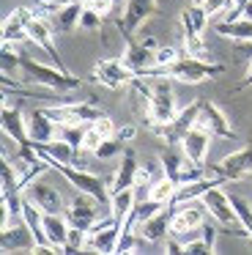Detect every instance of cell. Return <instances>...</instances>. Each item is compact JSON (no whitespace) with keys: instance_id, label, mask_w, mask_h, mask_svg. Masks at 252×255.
<instances>
[{"instance_id":"obj_1","label":"cell","mask_w":252,"mask_h":255,"mask_svg":"<svg viewBox=\"0 0 252 255\" xmlns=\"http://www.w3.org/2000/svg\"><path fill=\"white\" fill-rule=\"evenodd\" d=\"M225 74L222 63H214V61H200V58H192V55H181L173 66L167 69H159L153 66L145 77H173L175 83H186V85H200L206 80H214Z\"/></svg>"},{"instance_id":"obj_2","label":"cell","mask_w":252,"mask_h":255,"mask_svg":"<svg viewBox=\"0 0 252 255\" xmlns=\"http://www.w3.org/2000/svg\"><path fill=\"white\" fill-rule=\"evenodd\" d=\"M22 80L25 83H33V85H41V88L47 91H55V94H71V91L80 88V77H74L71 72H63V69L58 66H44V63L33 61V58L22 55Z\"/></svg>"},{"instance_id":"obj_3","label":"cell","mask_w":252,"mask_h":255,"mask_svg":"<svg viewBox=\"0 0 252 255\" xmlns=\"http://www.w3.org/2000/svg\"><path fill=\"white\" fill-rule=\"evenodd\" d=\"M200 203L206 206L208 217L219 225L222 233H233V236H241V239H250V231L241 225L239 214H236L233 203H230V195H225L219 187H211L206 195L200 198Z\"/></svg>"},{"instance_id":"obj_4","label":"cell","mask_w":252,"mask_h":255,"mask_svg":"<svg viewBox=\"0 0 252 255\" xmlns=\"http://www.w3.org/2000/svg\"><path fill=\"white\" fill-rule=\"evenodd\" d=\"M200 110H203V99H197V102H192V105H186L184 110H178V116L170 124H148V129H151L156 137H162L167 145H175V143H181V137H184L197 121H200Z\"/></svg>"},{"instance_id":"obj_5","label":"cell","mask_w":252,"mask_h":255,"mask_svg":"<svg viewBox=\"0 0 252 255\" xmlns=\"http://www.w3.org/2000/svg\"><path fill=\"white\" fill-rule=\"evenodd\" d=\"M52 170H58L60 176H63L66 181H69L71 187L77 189V192L93 195V198H96L99 203H107V200H110V187H107V181H104L102 176H96V173L80 170V167L63 165V162H58V165H52Z\"/></svg>"},{"instance_id":"obj_6","label":"cell","mask_w":252,"mask_h":255,"mask_svg":"<svg viewBox=\"0 0 252 255\" xmlns=\"http://www.w3.org/2000/svg\"><path fill=\"white\" fill-rule=\"evenodd\" d=\"M175 116H178V105H175L173 77H156L153 99H151V116H148L145 124H170Z\"/></svg>"},{"instance_id":"obj_7","label":"cell","mask_w":252,"mask_h":255,"mask_svg":"<svg viewBox=\"0 0 252 255\" xmlns=\"http://www.w3.org/2000/svg\"><path fill=\"white\" fill-rule=\"evenodd\" d=\"M91 77L96 80L99 85H104V88L118 91V88H129V83L137 74L124 63V58H102V61H96Z\"/></svg>"},{"instance_id":"obj_8","label":"cell","mask_w":252,"mask_h":255,"mask_svg":"<svg viewBox=\"0 0 252 255\" xmlns=\"http://www.w3.org/2000/svg\"><path fill=\"white\" fill-rule=\"evenodd\" d=\"M206 170H208V176H219L225 181H239L244 176H252V143H247L244 148L228 154L219 165H211Z\"/></svg>"},{"instance_id":"obj_9","label":"cell","mask_w":252,"mask_h":255,"mask_svg":"<svg viewBox=\"0 0 252 255\" xmlns=\"http://www.w3.org/2000/svg\"><path fill=\"white\" fill-rule=\"evenodd\" d=\"M52 22L49 19H44V17H33L30 22H27V39H30V44H36L38 50L44 52V55H49V61L55 63L58 69H63V72H69L66 69V63H63V58H60V50L55 47V41H52Z\"/></svg>"},{"instance_id":"obj_10","label":"cell","mask_w":252,"mask_h":255,"mask_svg":"<svg viewBox=\"0 0 252 255\" xmlns=\"http://www.w3.org/2000/svg\"><path fill=\"white\" fill-rule=\"evenodd\" d=\"M173 220H170V236H178L181 242H186V233L189 231H197V228L206 222V206H197V200H189V203H181V206H173Z\"/></svg>"},{"instance_id":"obj_11","label":"cell","mask_w":252,"mask_h":255,"mask_svg":"<svg viewBox=\"0 0 252 255\" xmlns=\"http://www.w3.org/2000/svg\"><path fill=\"white\" fill-rule=\"evenodd\" d=\"M159 8V0H126V8H124V19L118 22V30L126 36H134L140 30V25H145V19L151 14H156Z\"/></svg>"},{"instance_id":"obj_12","label":"cell","mask_w":252,"mask_h":255,"mask_svg":"<svg viewBox=\"0 0 252 255\" xmlns=\"http://www.w3.org/2000/svg\"><path fill=\"white\" fill-rule=\"evenodd\" d=\"M211 140L214 134L208 132L206 127H200V124H195V127L189 129V132L181 137V151H184V156L189 162H195V165H206L208 159V148H211Z\"/></svg>"},{"instance_id":"obj_13","label":"cell","mask_w":252,"mask_h":255,"mask_svg":"<svg viewBox=\"0 0 252 255\" xmlns=\"http://www.w3.org/2000/svg\"><path fill=\"white\" fill-rule=\"evenodd\" d=\"M22 195H25L27 200H33V203H36L44 214H63V211H66L60 192L55 187H49V184H41L38 178L27 184V187L22 189Z\"/></svg>"},{"instance_id":"obj_14","label":"cell","mask_w":252,"mask_h":255,"mask_svg":"<svg viewBox=\"0 0 252 255\" xmlns=\"http://www.w3.org/2000/svg\"><path fill=\"white\" fill-rule=\"evenodd\" d=\"M137 178H140L137 154H134L131 148H126L124 154H121V165L115 167V173L107 178L110 198H113V192H121V189H129V187H137Z\"/></svg>"},{"instance_id":"obj_15","label":"cell","mask_w":252,"mask_h":255,"mask_svg":"<svg viewBox=\"0 0 252 255\" xmlns=\"http://www.w3.org/2000/svg\"><path fill=\"white\" fill-rule=\"evenodd\" d=\"M99 200L93 198V195H85V192H77V198L71 200L69 206H66V220L71 222V225L77 228H85V231H91L93 222L99 220V209H96Z\"/></svg>"},{"instance_id":"obj_16","label":"cell","mask_w":252,"mask_h":255,"mask_svg":"<svg viewBox=\"0 0 252 255\" xmlns=\"http://www.w3.org/2000/svg\"><path fill=\"white\" fill-rule=\"evenodd\" d=\"M124 63L131 69L134 74L145 77L153 66H156V50H148L145 44L137 41V36H126V50H124Z\"/></svg>"},{"instance_id":"obj_17","label":"cell","mask_w":252,"mask_h":255,"mask_svg":"<svg viewBox=\"0 0 252 255\" xmlns=\"http://www.w3.org/2000/svg\"><path fill=\"white\" fill-rule=\"evenodd\" d=\"M36 17V11L27 6H19L3 19V44H22V41H30L27 39V22Z\"/></svg>"},{"instance_id":"obj_18","label":"cell","mask_w":252,"mask_h":255,"mask_svg":"<svg viewBox=\"0 0 252 255\" xmlns=\"http://www.w3.org/2000/svg\"><path fill=\"white\" fill-rule=\"evenodd\" d=\"M25 121H27V137H30V143H36V145H44V143H49V140H55L58 137V124L52 121V118L47 116V110H27L25 113Z\"/></svg>"},{"instance_id":"obj_19","label":"cell","mask_w":252,"mask_h":255,"mask_svg":"<svg viewBox=\"0 0 252 255\" xmlns=\"http://www.w3.org/2000/svg\"><path fill=\"white\" fill-rule=\"evenodd\" d=\"M0 127H3V134H8L16 145L22 143H30L27 137V121H25V113L19 107H11L8 99H3V113H0Z\"/></svg>"},{"instance_id":"obj_20","label":"cell","mask_w":252,"mask_h":255,"mask_svg":"<svg viewBox=\"0 0 252 255\" xmlns=\"http://www.w3.org/2000/svg\"><path fill=\"white\" fill-rule=\"evenodd\" d=\"M200 127H206L208 132L214 134V137H219V140H233L236 137V129L230 127V121H228V116H225L222 110H219L214 102H203V110H200Z\"/></svg>"},{"instance_id":"obj_21","label":"cell","mask_w":252,"mask_h":255,"mask_svg":"<svg viewBox=\"0 0 252 255\" xmlns=\"http://www.w3.org/2000/svg\"><path fill=\"white\" fill-rule=\"evenodd\" d=\"M173 206H167V209H162L159 214H153L151 220L140 222V236L145 239V242L151 244H159L164 242V239L170 236V220H173Z\"/></svg>"},{"instance_id":"obj_22","label":"cell","mask_w":252,"mask_h":255,"mask_svg":"<svg viewBox=\"0 0 252 255\" xmlns=\"http://www.w3.org/2000/svg\"><path fill=\"white\" fill-rule=\"evenodd\" d=\"M69 231L71 222L66 220V214H44V233H47V242L55 247V253H66Z\"/></svg>"},{"instance_id":"obj_23","label":"cell","mask_w":252,"mask_h":255,"mask_svg":"<svg viewBox=\"0 0 252 255\" xmlns=\"http://www.w3.org/2000/svg\"><path fill=\"white\" fill-rule=\"evenodd\" d=\"M151 99H153V85H148L142 80V74H137L129 83V105L137 113V118H145L148 121V116H151Z\"/></svg>"},{"instance_id":"obj_24","label":"cell","mask_w":252,"mask_h":255,"mask_svg":"<svg viewBox=\"0 0 252 255\" xmlns=\"http://www.w3.org/2000/svg\"><path fill=\"white\" fill-rule=\"evenodd\" d=\"M0 247H3V253H11V250H33L36 247V239H33V233L22 222V225H11L5 231H0Z\"/></svg>"},{"instance_id":"obj_25","label":"cell","mask_w":252,"mask_h":255,"mask_svg":"<svg viewBox=\"0 0 252 255\" xmlns=\"http://www.w3.org/2000/svg\"><path fill=\"white\" fill-rule=\"evenodd\" d=\"M82 8H85L82 0H71V3H66L63 8H58V11L52 14V28H58L60 33H74V30H80Z\"/></svg>"},{"instance_id":"obj_26","label":"cell","mask_w":252,"mask_h":255,"mask_svg":"<svg viewBox=\"0 0 252 255\" xmlns=\"http://www.w3.org/2000/svg\"><path fill=\"white\" fill-rule=\"evenodd\" d=\"M214 33L222 39H233V41H252V19L241 17V19H230V22H217Z\"/></svg>"},{"instance_id":"obj_27","label":"cell","mask_w":252,"mask_h":255,"mask_svg":"<svg viewBox=\"0 0 252 255\" xmlns=\"http://www.w3.org/2000/svg\"><path fill=\"white\" fill-rule=\"evenodd\" d=\"M134 206H137V189L134 187L121 189V192H113V198H110V214L124 225L126 217L134 211Z\"/></svg>"},{"instance_id":"obj_28","label":"cell","mask_w":252,"mask_h":255,"mask_svg":"<svg viewBox=\"0 0 252 255\" xmlns=\"http://www.w3.org/2000/svg\"><path fill=\"white\" fill-rule=\"evenodd\" d=\"M159 159H162L164 176H167V178H173V181L178 184V176H181V170H184V165H186L184 151H178L175 145H167V148H164L162 154H159Z\"/></svg>"},{"instance_id":"obj_29","label":"cell","mask_w":252,"mask_h":255,"mask_svg":"<svg viewBox=\"0 0 252 255\" xmlns=\"http://www.w3.org/2000/svg\"><path fill=\"white\" fill-rule=\"evenodd\" d=\"M184 50H186V55H192V58L211 61V50L206 47L203 33H197V30H184Z\"/></svg>"},{"instance_id":"obj_30","label":"cell","mask_w":252,"mask_h":255,"mask_svg":"<svg viewBox=\"0 0 252 255\" xmlns=\"http://www.w3.org/2000/svg\"><path fill=\"white\" fill-rule=\"evenodd\" d=\"M175 189H178V184H175L173 178L162 176L159 181H153L151 187L145 189V198H153V200H159V203H164V206H167L170 200H173Z\"/></svg>"},{"instance_id":"obj_31","label":"cell","mask_w":252,"mask_h":255,"mask_svg":"<svg viewBox=\"0 0 252 255\" xmlns=\"http://www.w3.org/2000/svg\"><path fill=\"white\" fill-rule=\"evenodd\" d=\"M0 192H22L19 173L11 159H3V165H0Z\"/></svg>"},{"instance_id":"obj_32","label":"cell","mask_w":252,"mask_h":255,"mask_svg":"<svg viewBox=\"0 0 252 255\" xmlns=\"http://www.w3.org/2000/svg\"><path fill=\"white\" fill-rule=\"evenodd\" d=\"M124 151H126L124 140H118V137H104L102 145L93 151V156H96V159H102V162H107V159H115V156H121Z\"/></svg>"},{"instance_id":"obj_33","label":"cell","mask_w":252,"mask_h":255,"mask_svg":"<svg viewBox=\"0 0 252 255\" xmlns=\"http://www.w3.org/2000/svg\"><path fill=\"white\" fill-rule=\"evenodd\" d=\"M58 137L66 140L69 145H74L77 151L82 148V137H85V127L80 124H58Z\"/></svg>"},{"instance_id":"obj_34","label":"cell","mask_w":252,"mask_h":255,"mask_svg":"<svg viewBox=\"0 0 252 255\" xmlns=\"http://www.w3.org/2000/svg\"><path fill=\"white\" fill-rule=\"evenodd\" d=\"M102 25H104V14H99L96 8H91V6L82 8L80 30H85V33H93V30H102Z\"/></svg>"},{"instance_id":"obj_35","label":"cell","mask_w":252,"mask_h":255,"mask_svg":"<svg viewBox=\"0 0 252 255\" xmlns=\"http://www.w3.org/2000/svg\"><path fill=\"white\" fill-rule=\"evenodd\" d=\"M162 209H164V203H159V200H153V198H145V200H140V203L134 206L137 225H140V222H145V220H151V217H153V214H159Z\"/></svg>"},{"instance_id":"obj_36","label":"cell","mask_w":252,"mask_h":255,"mask_svg":"<svg viewBox=\"0 0 252 255\" xmlns=\"http://www.w3.org/2000/svg\"><path fill=\"white\" fill-rule=\"evenodd\" d=\"M230 203H233V209H236V214H239L241 225L250 231V242H252V206L247 203L244 198H239V195H230Z\"/></svg>"},{"instance_id":"obj_37","label":"cell","mask_w":252,"mask_h":255,"mask_svg":"<svg viewBox=\"0 0 252 255\" xmlns=\"http://www.w3.org/2000/svg\"><path fill=\"white\" fill-rule=\"evenodd\" d=\"M142 242H145V239H142L140 233L124 231V233H121V239H118V250H115V253H137Z\"/></svg>"},{"instance_id":"obj_38","label":"cell","mask_w":252,"mask_h":255,"mask_svg":"<svg viewBox=\"0 0 252 255\" xmlns=\"http://www.w3.org/2000/svg\"><path fill=\"white\" fill-rule=\"evenodd\" d=\"M178 58H181V52L175 50V47H164V44H162V47L156 50V66H159V69H167V66H173Z\"/></svg>"},{"instance_id":"obj_39","label":"cell","mask_w":252,"mask_h":255,"mask_svg":"<svg viewBox=\"0 0 252 255\" xmlns=\"http://www.w3.org/2000/svg\"><path fill=\"white\" fill-rule=\"evenodd\" d=\"M102 140H104V137L96 132V129H93V124H88V127H85V137H82V148H80V151H85V154H93V151L102 145Z\"/></svg>"},{"instance_id":"obj_40","label":"cell","mask_w":252,"mask_h":255,"mask_svg":"<svg viewBox=\"0 0 252 255\" xmlns=\"http://www.w3.org/2000/svg\"><path fill=\"white\" fill-rule=\"evenodd\" d=\"M200 231H203V239H206V242H208V247H211V250H217V236H219V233H222V231H219V225H217V222H203V225H200Z\"/></svg>"},{"instance_id":"obj_41","label":"cell","mask_w":252,"mask_h":255,"mask_svg":"<svg viewBox=\"0 0 252 255\" xmlns=\"http://www.w3.org/2000/svg\"><path fill=\"white\" fill-rule=\"evenodd\" d=\"M200 6L208 11V17H217V14H225L230 8V0H203Z\"/></svg>"},{"instance_id":"obj_42","label":"cell","mask_w":252,"mask_h":255,"mask_svg":"<svg viewBox=\"0 0 252 255\" xmlns=\"http://www.w3.org/2000/svg\"><path fill=\"white\" fill-rule=\"evenodd\" d=\"M93 129H96V132L102 134V137H115V132H118V129L113 127V121H110V116L96 118V121H93Z\"/></svg>"},{"instance_id":"obj_43","label":"cell","mask_w":252,"mask_h":255,"mask_svg":"<svg viewBox=\"0 0 252 255\" xmlns=\"http://www.w3.org/2000/svg\"><path fill=\"white\" fill-rule=\"evenodd\" d=\"M184 253H214L211 247H208V242L206 239H186L184 242Z\"/></svg>"},{"instance_id":"obj_44","label":"cell","mask_w":252,"mask_h":255,"mask_svg":"<svg viewBox=\"0 0 252 255\" xmlns=\"http://www.w3.org/2000/svg\"><path fill=\"white\" fill-rule=\"evenodd\" d=\"M115 137L124 140V143H131V140L137 137V127H134V124H126V127H121L118 132H115Z\"/></svg>"},{"instance_id":"obj_45","label":"cell","mask_w":252,"mask_h":255,"mask_svg":"<svg viewBox=\"0 0 252 255\" xmlns=\"http://www.w3.org/2000/svg\"><path fill=\"white\" fill-rule=\"evenodd\" d=\"M137 41H140V44H145L148 50H159V47H162V44L156 41V36H145V33H140V36H137Z\"/></svg>"},{"instance_id":"obj_46","label":"cell","mask_w":252,"mask_h":255,"mask_svg":"<svg viewBox=\"0 0 252 255\" xmlns=\"http://www.w3.org/2000/svg\"><path fill=\"white\" fill-rule=\"evenodd\" d=\"M244 88H252V61H250V69H247V74H244V80H241V85L236 88V94H239V91H244Z\"/></svg>"},{"instance_id":"obj_47","label":"cell","mask_w":252,"mask_h":255,"mask_svg":"<svg viewBox=\"0 0 252 255\" xmlns=\"http://www.w3.org/2000/svg\"><path fill=\"white\" fill-rule=\"evenodd\" d=\"M236 47H239L244 55H252V41H236Z\"/></svg>"},{"instance_id":"obj_48","label":"cell","mask_w":252,"mask_h":255,"mask_svg":"<svg viewBox=\"0 0 252 255\" xmlns=\"http://www.w3.org/2000/svg\"><path fill=\"white\" fill-rule=\"evenodd\" d=\"M192 3H203V0H192Z\"/></svg>"},{"instance_id":"obj_49","label":"cell","mask_w":252,"mask_h":255,"mask_svg":"<svg viewBox=\"0 0 252 255\" xmlns=\"http://www.w3.org/2000/svg\"><path fill=\"white\" fill-rule=\"evenodd\" d=\"M230 3H233V0H230Z\"/></svg>"}]
</instances>
